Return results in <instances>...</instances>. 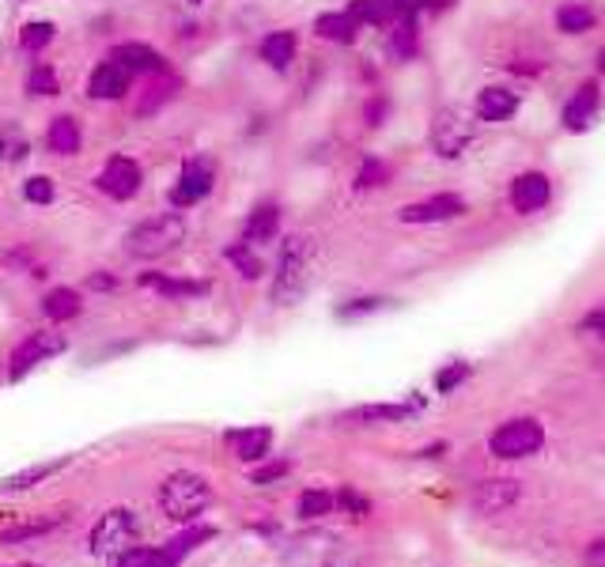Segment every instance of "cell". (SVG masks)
Here are the masks:
<instances>
[{
    "mask_svg": "<svg viewBox=\"0 0 605 567\" xmlns=\"http://www.w3.org/2000/svg\"><path fill=\"white\" fill-rule=\"evenodd\" d=\"M579 330H583V333H602L605 336V303L591 307L583 318H579Z\"/></svg>",
    "mask_w": 605,
    "mask_h": 567,
    "instance_id": "obj_47",
    "label": "cell"
},
{
    "mask_svg": "<svg viewBox=\"0 0 605 567\" xmlns=\"http://www.w3.org/2000/svg\"><path fill=\"white\" fill-rule=\"evenodd\" d=\"M296 54H299L296 31H269V35L261 38V46H258V57L273 72H288L292 61H296Z\"/></svg>",
    "mask_w": 605,
    "mask_h": 567,
    "instance_id": "obj_22",
    "label": "cell"
},
{
    "mask_svg": "<svg viewBox=\"0 0 605 567\" xmlns=\"http://www.w3.org/2000/svg\"><path fill=\"white\" fill-rule=\"evenodd\" d=\"M61 525V519H43V522H27V525H12V530H0V545H20V541L43 538Z\"/></svg>",
    "mask_w": 605,
    "mask_h": 567,
    "instance_id": "obj_38",
    "label": "cell"
},
{
    "mask_svg": "<svg viewBox=\"0 0 605 567\" xmlns=\"http://www.w3.org/2000/svg\"><path fill=\"white\" fill-rule=\"evenodd\" d=\"M549 197H553V186L542 170H526V175H519L511 182V204L519 216H534V212H542L545 204H549Z\"/></svg>",
    "mask_w": 605,
    "mask_h": 567,
    "instance_id": "obj_16",
    "label": "cell"
},
{
    "mask_svg": "<svg viewBox=\"0 0 605 567\" xmlns=\"http://www.w3.org/2000/svg\"><path fill=\"white\" fill-rule=\"evenodd\" d=\"M602 72H605V49H602Z\"/></svg>",
    "mask_w": 605,
    "mask_h": 567,
    "instance_id": "obj_53",
    "label": "cell"
},
{
    "mask_svg": "<svg viewBox=\"0 0 605 567\" xmlns=\"http://www.w3.org/2000/svg\"><path fill=\"white\" fill-rule=\"evenodd\" d=\"M8 567H38V564H8Z\"/></svg>",
    "mask_w": 605,
    "mask_h": 567,
    "instance_id": "obj_50",
    "label": "cell"
},
{
    "mask_svg": "<svg viewBox=\"0 0 605 567\" xmlns=\"http://www.w3.org/2000/svg\"><path fill=\"white\" fill-rule=\"evenodd\" d=\"M72 465V454H64V458H54V462H38V465H27V470H20V473H12L8 476L0 488L4 492H27V488H35V484H46L50 476H57L61 470H69Z\"/></svg>",
    "mask_w": 605,
    "mask_h": 567,
    "instance_id": "obj_27",
    "label": "cell"
},
{
    "mask_svg": "<svg viewBox=\"0 0 605 567\" xmlns=\"http://www.w3.org/2000/svg\"><path fill=\"white\" fill-rule=\"evenodd\" d=\"M598 106H602L598 84L586 80V84L568 98V106H564V129H568V133H583L594 121V114H598Z\"/></svg>",
    "mask_w": 605,
    "mask_h": 567,
    "instance_id": "obj_21",
    "label": "cell"
},
{
    "mask_svg": "<svg viewBox=\"0 0 605 567\" xmlns=\"http://www.w3.org/2000/svg\"><path fill=\"white\" fill-rule=\"evenodd\" d=\"M182 92V80L175 72H159V76H149V84L137 92V103H133V114L137 118H155L159 110H167L170 103Z\"/></svg>",
    "mask_w": 605,
    "mask_h": 567,
    "instance_id": "obj_12",
    "label": "cell"
},
{
    "mask_svg": "<svg viewBox=\"0 0 605 567\" xmlns=\"http://www.w3.org/2000/svg\"><path fill=\"white\" fill-rule=\"evenodd\" d=\"M141 287H152L159 299H204L212 292L209 281H193V276H170V273H141Z\"/></svg>",
    "mask_w": 605,
    "mask_h": 567,
    "instance_id": "obj_19",
    "label": "cell"
},
{
    "mask_svg": "<svg viewBox=\"0 0 605 567\" xmlns=\"http://www.w3.org/2000/svg\"><path fill=\"white\" fill-rule=\"evenodd\" d=\"M43 265L38 261V253H35V246H27V243H15V246H8V250H0V269H8V273H35V269Z\"/></svg>",
    "mask_w": 605,
    "mask_h": 567,
    "instance_id": "obj_34",
    "label": "cell"
},
{
    "mask_svg": "<svg viewBox=\"0 0 605 567\" xmlns=\"http://www.w3.org/2000/svg\"><path fill=\"white\" fill-rule=\"evenodd\" d=\"M198 4H204V0H190V8H198Z\"/></svg>",
    "mask_w": 605,
    "mask_h": 567,
    "instance_id": "obj_51",
    "label": "cell"
},
{
    "mask_svg": "<svg viewBox=\"0 0 605 567\" xmlns=\"http://www.w3.org/2000/svg\"><path fill=\"white\" fill-rule=\"evenodd\" d=\"M87 287H92V292H114V287H118V276L106 273V269H95V273L87 276Z\"/></svg>",
    "mask_w": 605,
    "mask_h": 567,
    "instance_id": "obj_48",
    "label": "cell"
},
{
    "mask_svg": "<svg viewBox=\"0 0 605 567\" xmlns=\"http://www.w3.org/2000/svg\"><path fill=\"white\" fill-rule=\"evenodd\" d=\"M296 511H299L302 522H315V519H325V515L337 511V499H333V492H325V488H307V492H299Z\"/></svg>",
    "mask_w": 605,
    "mask_h": 567,
    "instance_id": "obj_31",
    "label": "cell"
},
{
    "mask_svg": "<svg viewBox=\"0 0 605 567\" xmlns=\"http://www.w3.org/2000/svg\"><path fill=\"white\" fill-rule=\"evenodd\" d=\"M46 152L57 155V160H72V155L84 152V129H80V118L72 114H57L46 126V137H43Z\"/></svg>",
    "mask_w": 605,
    "mask_h": 567,
    "instance_id": "obj_15",
    "label": "cell"
},
{
    "mask_svg": "<svg viewBox=\"0 0 605 567\" xmlns=\"http://www.w3.org/2000/svg\"><path fill=\"white\" fill-rule=\"evenodd\" d=\"M333 499H337L341 511H345L348 519H356V522H364L367 515H371V499H367L359 488H353V484H341V488L333 492Z\"/></svg>",
    "mask_w": 605,
    "mask_h": 567,
    "instance_id": "obj_37",
    "label": "cell"
},
{
    "mask_svg": "<svg viewBox=\"0 0 605 567\" xmlns=\"http://www.w3.org/2000/svg\"><path fill=\"white\" fill-rule=\"evenodd\" d=\"M224 258L232 261L235 269H239L242 281H261V273H265V265H261V258H258V253H253V246H250V243H242V238H239V243L227 246Z\"/></svg>",
    "mask_w": 605,
    "mask_h": 567,
    "instance_id": "obj_32",
    "label": "cell"
},
{
    "mask_svg": "<svg viewBox=\"0 0 605 567\" xmlns=\"http://www.w3.org/2000/svg\"><path fill=\"white\" fill-rule=\"evenodd\" d=\"M382 307H387V299H382V295H359V299L341 303L337 318H341V322H356V318H367V315H375V310H382Z\"/></svg>",
    "mask_w": 605,
    "mask_h": 567,
    "instance_id": "obj_39",
    "label": "cell"
},
{
    "mask_svg": "<svg viewBox=\"0 0 605 567\" xmlns=\"http://www.w3.org/2000/svg\"><path fill=\"white\" fill-rule=\"evenodd\" d=\"M345 12L353 15L359 27H382V23H387V12H382L379 0H353Z\"/></svg>",
    "mask_w": 605,
    "mask_h": 567,
    "instance_id": "obj_42",
    "label": "cell"
},
{
    "mask_svg": "<svg viewBox=\"0 0 605 567\" xmlns=\"http://www.w3.org/2000/svg\"><path fill=\"white\" fill-rule=\"evenodd\" d=\"M284 564L288 567H337L341 541L325 530H302L284 545Z\"/></svg>",
    "mask_w": 605,
    "mask_h": 567,
    "instance_id": "obj_9",
    "label": "cell"
},
{
    "mask_svg": "<svg viewBox=\"0 0 605 567\" xmlns=\"http://www.w3.org/2000/svg\"><path fill=\"white\" fill-rule=\"evenodd\" d=\"M519 481H511V476H488L473 488V507L481 515H503L507 507L519 504Z\"/></svg>",
    "mask_w": 605,
    "mask_h": 567,
    "instance_id": "obj_17",
    "label": "cell"
},
{
    "mask_svg": "<svg viewBox=\"0 0 605 567\" xmlns=\"http://www.w3.org/2000/svg\"><path fill=\"white\" fill-rule=\"evenodd\" d=\"M390 43H394V54L398 57H413L416 49H420V35H416V20L408 15V20H398L394 35H390Z\"/></svg>",
    "mask_w": 605,
    "mask_h": 567,
    "instance_id": "obj_41",
    "label": "cell"
},
{
    "mask_svg": "<svg viewBox=\"0 0 605 567\" xmlns=\"http://www.w3.org/2000/svg\"><path fill=\"white\" fill-rule=\"evenodd\" d=\"M141 541V519L129 507H114V511L99 515V522L87 533V548L99 560H121L126 553H133Z\"/></svg>",
    "mask_w": 605,
    "mask_h": 567,
    "instance_id": "obj_4",
    "label": "cell"
},
{
    "mask_svg": "<svg viewBox=\"0 0 605 567\" xmlns=\"http://www.w3.org/2000/svg\"><path fill=\"white\" fill-rule=\"evenodd\" d=\"M95 189H99L103 197H110V201L129 204L144 189V167H141V160H133V155H126V152L106 155V163L99 167V175H95Z\"/></svg>",
    "mask_w": 605,
    "mask_h": 567,
    "instance_id": "obj_7",
    "label": "cell"
},
{
    "mask_svg": "<svg viewBox=\"0 0 605 567\" xmlns=\"http://www.w3.org/2000/svg\"><path fill=\"white\" fill-rule=\"evenodd\" d=\"M315 35L325 38V43H337V46H353L359 35V23L348 12H322L315 20Z\"/></svg>",
    "mask_w": 605,
    "mask_h": 567,
    "instance_id": "obj_28",
    "label": "cell"
},
{
    "mask_svg": "<svg viewBox=\"0 0 605 567\" xmlns=\"http://www.w3.org/2000/svg\"><path fill=\"white\" fill-rule=\"evenodd\" d=\"M224 442H227V450L239 458V462L258 465V462H265L269 450H273V432H269V427H261V424L235 427V432L224 435Z\"/></svg>",
    "mask_w": 605,
    "mask_h": 567,
    "instance_id": "obj_14",
    "label": "cell"
},
{
    "mask_svg": "<svg viewBox=\"0 0 605 567\" xmlns=\"http://www.w3.org/2000/svg\"><path fill=\"white\" fill-rule=\"evenodd\" d=\"M64 352H69V336L64 333H57V330L27 333L12 349V356H8V382H20V378H27L35 367L50 364V359L64 356Z\"/></svg>",
    "mask_w": 605,
    "mask_h": 567,
    "instance_id": "obj_5",
    "label": "cell"
},
{
    "mask_svg": "<svg viewBox=\"0 0 605 567\" xmlns=\"http://www.w3.org/2000/svg\"><path fill=\"white\" fill-rule=\"evenodd\" d=\"M315 269H318V243L310 235H288L281 243V258H276V273L273 287H269V299L276 307H296L302 295L315 284Z\"/></svg>",
    "mask_w": 605,
    "mask_h": 567,
    "instance_id": "obj_1",
    "label": "cell"
},
{
    "mask_svg": "<svg viewBox=\"0 0 605 567\" xmlns=\"http://www.w3.org/2000/svg\"><path fill=\"white\" fill-rule=\"evenodd\" d=\"M387 110H390L387 98H371V103H367V110H364L367 126H382V118H387Z\"/></svg>",
    "mask_w": 605,
    "mask_h": 567,
    "instance_id": "obj_49",
    "label": "cell"
},
{
    "mask_svg": "<svg viewBox=\"0 0 605 567\" xmlns=\"http://www.w3.org/2000/svg\"><path fill=\"white\" fill-rule=\"evenodd\" d=\"M514 110H519V95L507 92V87H485L477 95V118L488 121V126H500V121L514 118Z\"/></svg>",
    "mask_w": 605,
    "mask_h": 567,
    "instance_id": "obj_25",
    "label": "cell"
},
{
    "mask_svg": "<svg viewBox=\"0 0 605 567\" xmlns=\"http://www.w3.org/2000/svg\"><path fill=\"white\" fill-rule=\"evenodd\" d=\"M292 473V462H265V465H258V470L250 473V481L253 484H273V481H281V476H288Z\"/></svg>",
    "mask_w": 605,
    "mask_h": 567,
    "instance_id": "obj_45",
    "label": "cell"
},
{
    "mask_svg": "<svg viewBox=\"0 0 605 567\" xmlns=\"http://www.w3.org/2000/svg\"><path fill=\"white\" fill-rule=\"evenodd\" d=\"M420 409V401H382V405H356L348 413H341V424H402Z\"/></svg>",
    "mask_w": 605,
    "mask_h": 567,
    "instance_id": "obj_20",
    "label": "cell"
},
{
    "mask_svg": "<svg viewBox=\"0 0 605 567\" xmlns=\"http://www.w3.org/2000/svg\"><path fill=\"white\" fill-rule=\"evenodd\" d=\"M12 4H31V0H12Z\"/></svg>",
    "mask_w": 605,
    "mask_h": 567,
    "instance_id": "obj_52",
    "label": "cell"
},
{
    "mask_svg": "<svg viewBox=\"0 0 605 567\" xmlns=\"http://www.w3.org/2000/svg\"><path fill=\"white\" fill-rule=\"evenodd\" d=\"M190 235V220L182 216L178 209L170 212H155V216H144L141 224H133L121 238V253L133 261H155L175 253L178 246L186 243Z\"/></svg>",
    "mask_w": 605,
    "mask_h": 567,
    "instance_id": "obj_2",
    "label": "cell"
},
{
    "mask_svg": "<svg viewBox=\"0 0 605 567\" xmlns=\"http://www.w3.org/2000/svg\"><path fill=\"white\" fill-rule=\"evenodd\" d=\"M43 315L57 326L72 322V318L84 315V292H80V287H69V284L54 287V292H46V299H43Z\"/></svg>",
    "mask_w": 605,
    "mask_h": 567,
    "instance_id": "obj_24",
    "label": "cell"
},
{
    "mask_svg": "<svg viewBox=\"0 0 605 567\" xmlns=\"http://www.w3.org/2000/svg\"><path fill=\"white\" fill-rule=\"evenodd\" d=\"M390 182V167L382 160H364L359 163V170H356V189L364 193V189H379V186H387Z\"/></svg>",
    "mask_w": 605,
    "mask_h": 567,
    "instance_id": "obj_40",
    "label": "cell"
},
{
    "mask_svg": "<svg viewBox=\"0 0 605 567\" xmlns=\"http://www.w3.org/2000/svg\"><path fill=\"white\" fill-rule=\"evenodd\" d=\"M20 193H23V201L35 204V209H50L57 201V182L50 175H31V178H23Z\"/></svg>",
    "mask_w": 605,
    "mask_h": 567,
    "instance_id": "obj_35",
    "label": "cell"
},
{
    "mask_svg": "<svg viewBox=\"0 0 605 567\" xmlns=\"http://www.w3.org/2000/svg\"><path fill=\"white\" fill-rule=\"evenodd\" d=\"M212 533H216V530H209V525H193V522H190V530H186V533H178V538L170 541L167 548H159V553L167 556L170 564H178V560H182V556H190L193 548H201L204 541L212 538Z\"/></svg>",
    "mask_w": 605,
    "mask_h": 567,
    "instance_id": "obj_33",
    "label": "cell"
},
{
    "mask_svg": "<svg viewBox=\"0 0 605 567\" xmlns=\"http://www.w3.org/2000/svg\"><path fill=\"white\" fill-rule=\"evenodd\" d=\"M465 212V201L454 193H436L428 201H416V204H405L402 209V220L405 224H443V220H458Z\"/></svg>",
    "mask_w": 605,
    "mask_h": 567,
    "instance_id": "obj_18",
    "label": "cell"
},
{
    "mask_svg": "<svg viewBox=\"0 0 605 567\" xmlns=\"http://www.w3.org/2000/svg\"><path fill=\"white\" fill-rule=\"evenodd\" d=\"M556 27H560L564 35H583V31L594 27V12L586 4H564L560 12H556Z\"/></svg>",
    "mask_w": 605,
    "mask_h": 567,
    "instance_id": "obj_36",
    "label": "cell"
},
{
    "mask_svg": "<svg viewBox=\"0 0 605 567\" xmlns=\"http://www.w3.org/2000/svg\"><path fill=\"white\" fill-rule=\"evenodd\" d=\"M212 189H216V163H212L209 155H190V160L182 163V170H178L167 201H170V209L190 212L193 204H201L204 197L212 193Z\"/></svg>",
    "mask_w": 605,
    "mask_h": 567,
    "instance_id": "obj_8",
    "label": "cell"
},
{
    "mask_svg": "<svg viewBox=\"0 0 605 567\" xmlns=\"http://www.w3.org/2000/svg\"><path fill=\"white\" fill-rule=\"evenodd\" d=\"M382 12H387V20H408V15H416V8H420V0H379Z\"/></svg>",
    "mask_w": 605,
    "mask_h": 567,
    "instance_id": "obj_46",
    "label": "cell"
},
{
    "mask_svg": "<svg viewBox=\"0 0 605 567\" xmlns=\"http://www.w3.org/2000/svg\"><path fill=\"white\" fill-rule=\"evenodd\" d=\"M420 4H428V0H420Z\"/></svg>",
    "mask_w": 605,
    "mask_h": 567,
    "instance_id": "obj_54",
    "label": "cell"
},
{
    "mask_svg": "<svg viewBox=\"0 0 605 567\" xmlns=\"http://www.w3.org/2000/svg\"><path fill=\"white\" fill-rule=\"evenodd\" d=\"M473 375V367L470 364H462V359H454V364H447L443 371L436 375V386H439V393H454L458 386L465 382V378Z\"/></svg>",
    "mask_w": 605,
    "mask_h": 567,
    "instance_id": "obj_43",
    "label": "cell"
},
{
    "mask_svg": "<svg viewBox=\"0 0 605 567\" xmlns=\"http://www.w3.org/2000/svg\"><path fill=\"white\" fill-rule=\"evenodd\" d=\"M57 38V23L54 20H27L20 27V49L31 57H38L43 49H50Z\"/></svg>",
    "mask_w": 605,
    "mask_h": 567,
    "instance_id": "obj_30",
    "label": "cell"
},
{
    "mask_svg": "<svg viewBox=\"0 0 605 567\" xmlns=\"http://www.w3.org/2000/svg\"><path fill=\"white\" fill-rule=\"evenodd\" d=\"M23 92H27L31 98H57L61 95V76H57L54 64L35 61L27 69V80H23Z\"/></svg>",
    "mask_w": 605,
    "mask_h": 567,
    "instance_id": "obj_29",
    "label": "cell"
},
{
    "mask_svg": "<svg viewBox=\"0 0 605 567\" xmlns=\"http://www.w3.org/2000/svg\"><path fill=\"white\" fill-rule=\"evenodd\" d=\"M276 235H281V204L261 201L247 216V224H242V243L261 246V243H273Z\"/></svg>",
    "mask_w": 605,
    "mask_h": 567,
    "instance_id": "obj_23",
    "label": "cell"
},
{
    "mask_svg": "<svg viewBox=\"0 0 605 567\" xmlns=\"http://www.w3.org/2000/svg\"><path fill=\"white\" fill-rule=\"evenodd\" d=\"M31 152H35V144H31L27 129L20 126V121H0V163H8V167H20V163L31 160Z\"/></svg>",
    "mask_w": 605,
    "mask_h": 567,
    "instance_id": "obj_26",
    "label": "cell"
},
{
    "mask_svg": "<svg viewBox=\"0 0 605 567\" xmlns=\"http://www.w3.org/2000/svg\"><path fill=\"white\" fill-rule=\"evenodd\" d=\"M545 447V424L534 416H519V421H507L488 435V450H493L500 462H519L530 458Z\"/></svg>",
    "mask_w": 605,
    "mask_h": 567,
    "instance_id": "obj_6",
    "label": "cell"
},
{
    "mask_svg": "<svg viewBox=\"0 0 605 567\" xmlns=\"http://www.w3.org/2000/svg\"><path fill=\"white\" fill-rule=\"evenodd\" d=\"M470 141H473V121H465L458 110L436 114V121H431V147H436V155L458 160Z\"/></svg>",
    "mask_w": 605,
    "mask_h": 567,
    "instance_id": "obj_11",
    "label": "cell"
},
{
    "mask_svg": "<svg viewBox=\"0 0 605 567\" xmlns=\"http://www.w3.org/2000/svg\"><path fill=\"white\" fill-rule=\"evenodd\" d=\"M212 507V484L209 476L193 470H178L163 481L159 488V511L170 522H198L204 511Z\"/></svg>",
    "mask_w": 605,
    "mask_h": 567,
    "instance_id": "obj_3",
    "label": "cell"
},
{
    "mask_svg": "<svg viewBox=\"0 0 605 567\" xmlns=\"http://www.w3.org/2000/svg\"><path fill=\"white\" fill-rule=\"evenodd\" d=\"M118 567H175L163 553H152V548H133L118 560Z\"/></svg>",
    "mask_w": 605,
    "mask_h": 567,
    "instance_id": "obj_44",
    "label": "cell"
},
{
    "mask_svg": "<svg viewBox=\"0 0 605 567\" xmlns=\"http://www.w3.org/2000/svg\"><path fill=\"white\" fill-rule=\"evenodd\" d=\"M133 72L129 69H121L118 61H99L92 72H87V84H84V92L92 103H121L129 92H133Z\"/></svg>",
    "mask_w": 605,
    "mask_h": 567,
    "instance_id": "obj_10",
    "label": "cell"
},
{
    "mask_svg": "<svg viewBox=\"0 0 605 567\" xmlns=\"http://www.w3.org/2000/svg\"><path fill=\"white\" fill-rule=\"evenodd\" d=\"M110 61H118L121 69H129L133 76H159V72H170L167 57L149 43H118L110 49Z\"/></svg>",
    "mask_w": 605,
    "mask_h": 567,
    "instance_id": "obj_13",
    "label": "cell"
}]
</instances>
